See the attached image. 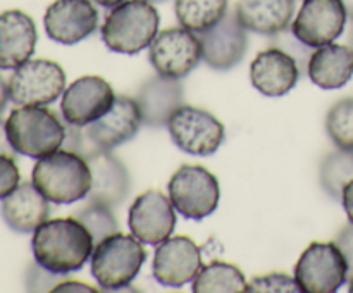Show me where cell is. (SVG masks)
I'll list each match as a JSON object with an SVG mask.
<instances>
[{
    "instance_id": "obj_1",
    "label": "cell",
    "mask_w": 353,
    "mask_h": 293,
    "mask_svg": "<svg viewBox=\"0 0 353 293\" xmlns=\"http://www.w3.org/2000/svg\"><path fill=\"white\" fill-rule=\"evenodd\" d=\"M93 248L92 234L74 216L47 219L34 230L31 240L34 261L62 276L81 271L92 259Z\"/></svg>"
},
{
    "instance_id": "obj_2",
    "label": "cell",
    "mask_w": 353,
    "mask_h": 293,
    "mask_svg": "<svg viewBox=\"0 0 353 293\" xmlns=\"http://www.w3.org/2000/svg\"><path fill=\"white\" fill-rule=\"evenodd\" d=\"M31 181L48 202L65 205L88 196L92 169L83 155L64 148L38 159Z\"/></svg>"
},
{
    "instance_id": "obj_3",
    "label": "cell",
    "mask_w": 353,
    "mask_h": 293,
    "mask_svg": "<svg viewBox=\"0 0 353 293\" xmlns=\"http://www.w3.org/2000/svg\"><path fill=\"white\" fill-rule=\"evenodd\" d=\"M157 9L148 0H124L107 12L102 24L103 43L117 54L134 55L150 47L159 33Z\"/></svg>"
},
{
    "instance_id": "obj_4",
    "label": "cell",
    "mask_w": 353,
    "mask_h": 293,
    "mask_svg": "<svg viewBox=\"0 0 353 293\" xmlns=\"http://www.w3.org/2000/svg\"><path fill=\"white\" fill-rule=\"evenodd\" d=\"M62 119L45 105H21L7 117V137L17 154L41 159L64 143L65 121Z\"/></svg>"
},
{
    "instance_id": "obj_5",
    "label": "cell",
    "mask_w": 353,
    "mask_h": 293,
    "mask_svg": "<svg viewBox=\"0 0 353 293\" xmlns=\"http://www.w3.org/2000/svg\"><path fill=\"white\" fill-rule=\"evenodd\" d=\"M147 259L143 241L133 233H114L95 245L92 276L103 292H119L130 286Z\"/></svg>"
},
{
    "instance_id": "obj_6",
    "label": "cell",
    "mask_w": 353,
    "mask_h": 293,
    "mask_svg": "<svg viewBox=\"0 0 353 293\" xmlns=\"http://www.w3.org/2000/svg\"><path fill=\"white\" fill-rule=\"evenodd\" d=\"M168 192L174 209L193 221L210 216L221 200L219 181L203 165H181L169 179Z\"/></svg>"
},
{
    "instance_id": "obj_7",
    "label": "cell",
    "mask_w": 353,
    "mask_h": 293,
    "mask_svg": "<svg viewBox=\"0 0 353 293\" xmlns=\"http://www.w3.org/2000/svg\"><path fill=\"white\" fill-rule=\"evenodd\" d=\"M295 279L305 293H334L348 281V264L336 241H312L295 265Z\"/></svg>"
},
{
    "instance_id": "obj_8",
    "label": "cell",
    "mask_w": 353,
    "mask_h": 293,
    "mask_svg": "<svg viewBox=\"0 0 353 293\" xmlns=\"http://www.w3.org/2000/svg\"><path fill=\"white\" fill-rule=\"evenodd\" d=\"M168 130L176 147L199 157L216 154L226 137L224 124L216 116L185 103L171 116Z\"/></svg>"
},
{
    "instance_id": "obj_9",
    "label": "cell",
    "mask_w": 353,
    "mask_h": 293,
    "mask_svg": "<svg viewBox=\"0 0 353 293\" xmlns=\"http://www.w3.org/2000/svg\"><path fill=\"white\" fill-rule=\"evenodd\" d=\"M202 54L199 33L185 26H176L157 33L150 43L148 61L157 74L183 79L200 64Z\"/></svg>"
},
{
    "instance_id": "obj_10",
    "label": "cell",
    "mask_w": 353,
    "mask_h": 293,
    "mask_svg": "<svg viewBox=\"0 0 353 293\" xmlns=\"http://www.w3.org/2000/svg\"><path fill=\"white\" fill-rule=\"evenodd\" d=\"M65 90V72L57 62L33 59L12 72L9 79L10 100L17 105H48Z\"/></svg>"
},
{
    "instance_id": "obj_11",
    "label": "cell",
    "mask_w": 353,
    "mask_h": 293,
    "mask_svg": "<svg viewBox=\"0 0 353 293\" xmlns=\"http://www.w3.org/2000/svg\"><path fill=\"white\" fill-rule=\"evenodd\" d=\"M347 17L341 0H303L290 30L300 41L317 48L341 37Z\"/></svg>"
},
{
    "instance_id": "obj_12",
    "label": "cell",
    "mask_w": 353,
    "mask_h": 293,
    "mask_svg": "<svg viewBox=\"0 0 353 293\" xmlns=\"http://www.w3.org/2000/svg\"><path fill=\"white\" fill-rule=\"evenodd\" d=\"M141 124L143 121H141L137 100L128 95H116L114 105L110 107L109 112L90 123L88 126H83L90 145L88 155L97 150L110 152L119 145L126 143L131 138L137 137Z\"/></svg>"
},
{
    "instance_id": "obj_13",
    "label": "cell",
    "mask_w": 353,
    "mask_h": 293,
    "mask_svg": "<svg viewBox=\"0 0 353 293\" xmlns=\"http://www.w3.org/2000/svg\"><path fill=\"white\" fill-rule=\"evenodd\" d=\"M116 100L112 86L100 76H83L62 93L61 112L65 123L88 126L110 110Z\"/></svg>"
},
{
    "instance_id": "obj_14",
    "label": "cell",
    "mask_w": 353,
    "mask_h": 293,
    "mask_svg": "<svg viewBox=\"0 0 353 293\" xmlns=\"http://www.w3.org/2000/svg\"><path fill=\"white\" fill-rule=\"evenodd\" d=\"M202 269V250L188 236H169L157 245L152 274L161 285L181 288L195 279Z\"/></svg>"
},
{
    "instance_id": "obj_15",
    "label": "cell",
    "mask_w": 353,
    "mask_h": 293,
    "mask_svg": "<svg viewBox=\"0 0 353 293\" xmlns=\"http://www.w3.org/2000/svg\"><path fill=\"white\" fill-rule=\"evenodd\" d=\"M171 199L161 190H147L130 207L128 224L134 236L157 247L168 240L176 228V212Z\"/></svg>"
},
{
    "instance_id": "obj_16",
    "label": "cell",
    "mask_w": 353,
    "mask_h": 293,
    "mask_svg": "<svg viewBox=\"0 0 353 293\" xmlns=\"http://www.w3.org/2000/svg\"><path fill=\"white\" fill-rule=\"evenodd\" d=\"M202 41V61L216 71H228L243 61L248 48L247 28L240 23L234 10L209 30L199 33Z\"/></svg>"
},
{
    "instance_id": "obj_17",
    "label": "cell",
    "mask_w": 353,
    "mask_h": 293,
    "mask_svg": "<svg viewBox=\"0 0 353 293\" xmlns=\"http://www.w3.org/2000/svg\"><path fill=\"white\" fill-rule=\"evenodd\" d=\"M48 38L61 45H76L99 28V10L92 0H55L43 16Z\"/></svg>"
},
{
    "instance_id": "obj_18",
    "label": "cell",
    "mask_w": 353,
    "mask_h": 293,
    "mask_svg": "<svg viewBox=\"0 0 353 293\" xmlns=\"http://www.w3.org/2000/svg\"><path fill=\"white\" fill-rule=\"evenodd\" d=\"M134 100L140 107L145 126L164 128L185 102V88L181 79L155 74L141 83Z\"/></svg>"
},
{
    "instance_id": "obj_19",
    "label": "cell",
    "mask_w": 353,
    "mask_h": 293,
    "mask_svg": "<svg viewBox=\"0 0 353 293\" xmlns=\"http://www.w3.org/2000/svg\"><path fill=\"white\" fill-rule=\"evenodd\" d=\"M92 169V188H90L88 202L103 203L109 207H117L128 199L131 190L130 171L123 161L107 150H97L86 157Z\"/></svg>"
},
{
    "instance_id": "obj_20",
    "label": "cell",
    "mask_w": 353,
    "mask_h": 293,
    "mask_svg": "<svg viewBox=\"0 0 353 293\" xmlns=\"http://www.w3.org/2000/svg\"><path fill=\"white\" fill-rule=\"evenodd\" d=\"M300 76L295 59L278 47L262 50L250 64L252 85L268 97H283L295 88Z\"/></svg>"
},
{
    "instance_id": "obj_21",
    "label": "cell",
    "mask_w": 353,
    "mask_h": 293,
    "mask_svg": "<svg viewBox=\"0 0 353 293\" xmlns=\"http://www.w3.org/2000/svg\"><path fill=\"white\" fill-rule=\"evenodd\" d=\"M38 33L34 21L23 10L0 14V69H16L34 54Z\"/></svg>"
},
{
    "instance_id": "obj_22",
    "label": "cell",
    "mask_w": 353,
    "mask_h": 293,
    "mask_svg": "<svg viewBox=\"0 0 353 293\" xmlns=\"http://www.w3.org/2000/svg\"><path fill=\"white\" fill-rule=\"evenodd\" d=\"M0 212L12 231L34 233V230L50 216V202L41 195L33 181H23L2 199Z\"/></svg>"
},
{
    "instance_id": "obj_23",
    "label": "cell",
    "mask_w": 353,
    "mask_h": 293,
    "mask_svg": "<svg viewBox=\"0 0 353 293\" xmlns=\"http://www.w3.org/2000/svg\"><path fill=\"white\" fill-rule=\"evenodd\" d=\"M234 12L247 31L272 37L292 26L295 0H238Z\"/></svg>"
},
{
    "instance_id": "obj_24",
    "label": "cell",
    "mask_w": 353,
    "mask_h": 293,
    "mask_svg": "<svg viewBox=\"0 0 353 293\" xmlns=\"http://www.w3.org/2000/svg\"><path fill=\"white\" fill-rule=\"evenodd\" d=\"M307 76L323 90L341 88L353 76V48L340 43L317 47L309 61Z\"/></svg>"
},
{
    "instance_id": "obj_25",
    "label": "cell",
    "mask_w": 353,
    "mask_h": 293,
    "mask_svg": "<svg viewBox=\"0 0 353 293\" xmlns=\"http://www.w3.org/2000/svg\"><path fill=\"white\" fill-rule=\"evenodd\" d=\"M247 285L238 265L212 261L202 265L192 281V290L195 293H247Z\"/></svg>"
},
{
    "instance_id": "obj_26",
    "label": "cell",
    "mask_w": 353,
    "mask_h": 293,
    "mask_svg": "<svg viewBox=\"0 0 353 293\" xmlns=\"http://www.w3.org/2000/svg\"><path fill=\"white\" fill-rule=\"evenodd\" d=\"M230 0H176L174 12L178 23L195 33L209 30L228 14Z\"/></svg>"
},
{
    "instance_id": "obj_27",
    "label": "cell",
    "mask_w": 353,
    "mask_h": 293,
    "mask_svg": "<svg viewBox=\"0 0 353 293\" xmlns=\"http://www.w3.org/2000/svg\"><path fill=\"white\" fill-rule=\"evenodd\" d=\"M319 176L324 192L334 200H341L343 188L353 179V150L338 148L327 154L321 162Z\"/></svg>"
},
{
    "instance_id": "obj_28",
    "label": "cell",
    "mask_w": 353,
    "mask_h": 293,
    "mask_svg": "<svg viewBox=\"0 0 353 293\" xmlns=\"http://www.w3.org/2000/svg\"><path fill=\"white\" fill-rule=\"evenodd\" d=\"M326 131L338 148L353 150V97L338 100L327 110Z\"/></svg>"
},
{
    "instance_id": "obj_29",
    "label": "cell",
    "mask_w": 353,
    "mask_h": 293,
    "mask_svg": "<svg viewBox=\"0 0 353 293\" xmlns=\"http://www.w3.org/2000/svg\"><path fill=\"white\" fill-rule=\"evenodd\" d=\"M74 217L85 224L95 245L102 241L103 238L119 231V223H117L116 216H114L112 207L103 205V203L86 202L85 207H81L78 212H74Z\"/></svg>"
},
{
    "instance_id": "obj_30",
    "label": "cell",
    "mask_w": 353,
    "mask_h": 293,
    "mask_svg": "<svg viewBox=\"0 0 353 293\" xmlns=\"http://www.w3.org/2000/svg\"><path fill=\"white\" fill-rule=\"evenodd\" d=\"M272 45L278 48H281V50H285L286 54L292 55L293 59L296 61V64H299V69H300V76H307V68H309V61L310 57H312L314 50L312 47H309V45H305L303 41H300L299 38L293 34V31L290 30H285L281 31V33L278 34H272Z\"/></svg>"
},
{
    "instance_id": "obj_31",
    "label": "cell",
    "mask_w": 353,
    "mask_h": 293,
    "mask_svg": "<svg viewBox=\"0 0 353 293\" xmlns=\"http://www.w3.org/2000/svg\"><path fill=\"white\" fill-rule=\"evenodd\" d=\"M299 293L302 292L295 278L285 272H269V274L257 276L247 285V293Z\"/></svg>"
},
{
    "instance_id": "obj_32",
    "label": "cell",
    "mask_w": 353,
    "mask_h": 293,
    "mask_svg": "<svg viewBox=\"0 0 353 293\" xmlns=\"http://www.w3.org/2000/svg\"><path fill=\"white\" fill-rule=\"evenodd\" d=\"M64 276L55 274V272L48 271V269L41 267L37 261L31 264L26 271V288L30 292H48L54 290V285H59Z\"/></svg>"
},
{
    "instance_id": "obj_33",
    "label": "cell",
    "mask_w": 353,
    "mask_h": 293,
    "mask_svg": "<svg viewBox=\"0 0 353 293\" xmlns=\"http://www.w3.org/2000/svg\"><path fill=\"white\" fill-rule=\"evenodd\" d=\"M21 181V172L16 159L0 154V200L6 199Z\"/></svg>"
},
{
    "instance_id": "obj_34",
    "label": "cell",
    "mask_w": 353,
    "mask_h": 293,
    "mask_svg": "<svg viewBox=\"0 0 353 293\" xmlns=\"http://www.w3.org/2000/svg\"><path fill=\"white\" fill-rule=\"evenodd\" d=\"M334 241H336V245L340 247V250L343 252L345 259H347L348 278H350V276H353V224L350 221L341 228Z\"/></svg>"
},
{
    "instance_id": "obj_35",
    "label": "cell",
    "mask_w": 353,
    "mask_h": 293,
    "mask_svg": "<svg viewBox=\"0 0 353 293\" xmlns=\"http://www.w3.org/2000/svg\"><path fill=\"white\" fill-rule=\"evenodd\" d=\"M54 292H97L95 288L88 286L86 283L78 281H61L54 288Z\"/></svg>"
},
{
    "instance_id": "obj_36",
    "label": "cell",
    "mask_w": 353,
    "mask_h": 293,
    "mask_svg": "<svg viewBox=\"0 0 353 293\" xmlns=\"http://www.w3.org/2000/svg\"><path fill=\"white\" fill-rule=\"evenodd\" d=\"M341 203L345 207V212H347L348 221L353 224V179L347 183V186L343 188V195H341Z\"/></svg>"
},
{
    "instance_id": "obj_37",
    "label": "cell",
    "mask_w": 353,
    "mask_h": 293,
    "mask_svg": "<svg viewBox=\"0 0 353 293\" xmlns=\"http://www.w3.org/2000/svg\"><path fill=\"white\" fill-rule=\"evenodd\" d=\"M0 154H6V155H9V157H14V159H16V154H17V152L14 150L12 145H10L9 137H7L6 123H3L2 119H0Z\"/></svg>"
},
{
    "instance_id": "obj_38",
    "label": "cell",
    "mask_w": 353,
    "mask_h": 293,
    "mask_svg": "<svg viewBox=\"0 0 353 293\" xmlns=\"http://www.w3.org/2000/svg\"><path fill=\"white\" fill-rule=\"evenodd\" d=\"M10 95H9V83H6V79L0 76V112L6 109L7 102H9Z\"/></svg>"
},
{
    "instance_id": "obj_39",
    "label": "cell",
    "mask_w": 353,
    "mask_h": 293,
    "mask_svg": "<svg viewBox=\"0 0 353 293\" xmlns=\"http://www.w3.org/2000/svg\"><path fill=\"white\" fill-rule=\"evenodd\" d=\"M95 2L99 3V6L105 7V9H112V7L119 6V3L124 2V0H95Z\"/></svg>"
},
{
    "instance_id": "obj_40",
    "label": "cell",
    "mask_w": 353,
    "mask_h": 293,
    "mask_svg": "<svg viewBox=\"0 0 353 293\" xmlns=\"http://www.w3.org/2000/svg\"><path fill=\"white\" fill-rule=\"evenodd\" d=\"M345 6V10H347V16L353 21V0H341Z\"/></svg>"
},
{
    "instance_id": "obj_41",
    "label": "cell",
    "mask_w": 353,
    "mask_h": 293,
    "mask_svg": "<svg viewBox=\"0 0 353 293\" xmlns=\"http://www.w3.org/2000/svg\"><path fill=\"white\" fill-rule=\"evenodd\" d=\"M348 45L353 48V21H352V26H350V31H348Z\"/></svg>"
},
{
    "instance_id": "obj_42",
    "label": "cell",
    "mask_w": 353,
    "mask_h": 293,
    "mask_svg": "<svg viewBox=\"0 0 353 293\" xmlns=\"http://www.w3.org/2000/svg\"><path fill=\"white\" fill-rule=\"evenodd\" d=\"M348 292L353 293V276L348 278Z\"/></svg>"
},
{
    "instance_id": "obj_43",
    "label": "cell",
    "mask_w": 353,
    "mask_h": 293,
    "mask_svg": "<svg viewBox=\"0 0 353 293\" xmlns=\"http://www.w3.org/2000/svg\"><path fill=\"white\" fill-rule=\"evenodd\" d=\"M148 2H152V3H157V2H165V0H148Z\"/></svg>"
}]
</instances>
